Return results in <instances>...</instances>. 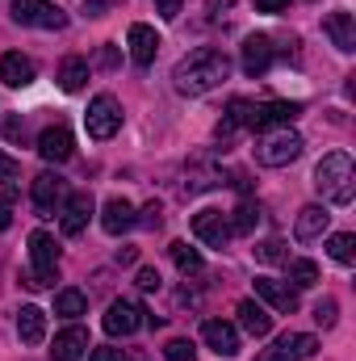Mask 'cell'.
<instances>
[{
  "label": "cell",
  "mask_w": 356,
  "mask_h": 361,
  "mask_svg": "<svg viewBox=\"0 0 356 361\" xmlns=\"http://www.w3.org/2000/svg\"><path fill=\"white\" fill-rule=\"evenodd\" d=\"M256 223H260V206H256L252 197H243V202L235 206V214H231V235H252Z\"/></svg>",
  "instance_id": "27"
},
{
  "label": "cell",
  "mask_w": 356,
  "mask_h": 361,
  "mask_svg": "<svg viewBox=\"0 0 356 361\" xmlns=\"http://www.w3.org/2000/svg\"><path fill=\"white\" fill-rule=\"evenodd\" d=\"M276 349H281L285 361H306V357L319 353V341H314V336H302V332H289V336L276 341Z\"/></svg>",
  "instance_id": "24"
},
{
  "label": "cell",
  "mask_w": 356,
  "mask_h": 361,
  "mask_svg": "<svg viewBox=\"0 0 356 361\" xmlns=\"http://www.w3.org/2000/svg\"><path fill=\"white\" fill-rule=\"evenodd\" d=\"M268 63H272V38L252 34V38L243 42V72H248V76H265Z\"/></svg>",
  "instance_id": "21"
},
{
  "label": "cell",
  "mask_w": 356,
  "mask_h": 361,
  "mask_svg": "<svg viewBox=\"0 0 356 361\" xmlns=\"http://www.w3.org/2000/svg\"><path fill=\"white\" fill-rule=\"evenodd\" d=\"M168 252H172V265H177V269L184 273V277H197V273L205 269V261H201V252H197V248H189L184 240H177V244H172Z\"/></svg>",
  "instance_id": "29"
},
{
  "label": "cell",
  "mask_w": 356,
  "mask_h": 361,
  "mask_svg": "<svg viewBox=\"0 0 356 361\" xmlns=\"http://www.w3.org/2000/svg\"><path fill=\"white\" fill-rule=\"evenodd\" d=\"M293 118H302V101H268V105H252L248 126H252L256 135H268V130L289 126Z\"/></svg>",
  "instance_id": "7"
},
{
  "label": "cell",
  "mask_w": 356,
  "mask_h": 361,
  "mask_svg": "<svg viewBox=\"0 0 356 361\" xmlns=\"http://www.w3.org/2000/svg\"><path fill=\"white\" fill-rule=\"evenodd\" d=\"M89 361H122V349H89Z\"/></svg>",
  "instance_id": "40"
},
{
  "label": "cell",
  "mask_w": 356,
  "mask_h": 361,
  "mask_svg": "<svg viewBox=\"0 0 356 361\" xmlns=\"http://www.w3.org/2000/svg\"><path fill=\"white\" fill-rule=\"evenodd\" d=\"M336 315H340L336 298H323V302L314 307V324H319V328H331V324H336Z\"/></svg>",
  "instance_id": "35"
},
{
  "label": "cell",
  "mask_w": 356,
  "mask_h": 361,
  "mask_svg": "<svg viewBox=\"0 0 356 361\" xmlns=\"http://www.w3.org/2000/svg\"><path fill=\"white\" fill-rule=\"evenodd\" d=\"M89 349H92V345H89V332L72 324V328H63V332L55 336V345H51V361H80Z\"/></svg>",
  "instance_id": "16"
},
{
  "label": "cell",
  "mask_w": 356,
  "mask_h": 361,
  "mask_svg": "<svg viewBox=\"0 0 356 361\" xmlns=\"http://www.w3.org/2000/svg\"><path fill=\"white\" fill-rule=\"evenodd\" d=\"M84 126H89L92 139H113L122 130V105L109 97V92H96L89 101V114H84Z\"/></svg>",
  "instance_id": "6"
},
{
  "label": "cell",
  "mask_w": 356,
  "mask_h": 361,
  "mask_svg": "<svg viewBox=\"0 0 356 361\" xmlns=\"http://www.w3.org/2000/svg\"><path fill=\"white\" fill-rule=\"evenodd\" d=\"M101 63H105V68H113V63H117V51H113V47H105V51H101Z\"/></svg>",
  "instance_id": "44"
},
{
  "label": "cell",
  "mask_w": 356,
  "mask_h": 361,
  "mask_svg": "<svg viewBox=\"0 0 356 361\" xmlns=\"http://www.w3.org/2000/svg\"><path fill=\"white\" fill-rule=\"evenodd\" d=\"M256 261H265V265H281V261H289V252H285L281 240H265V244H256Z\"/></svg>",
  "instance_id": "32"
},
{
  "label": "cell",
  "mask_w": 356,
  "mask_h": 361,
  "mask_svg": "<svg viewBox=\"0 0 356 361\" xmlns=\"http://www.w3.org/2000/svg\"><path fill=\"white\" fill-rule=\"evenodd\" d=\"M0 80H4L8 89H25V85H34V59L21 55V51L0 55Z\"/></svg>",
  "instance_id": "19"
},
{
  "label": "cell",
  "mask_w": 356,
  "mask_h": 361,
  "mask_svg": "<svg viewBox=\"0 0 356 361\" xmlns=\"http://www.w3.org/2000/svg\"><path fill=\"white\" fill-rule=\"evenodd\" d=\"M327 223H331V210L327 206H319V202H310V206H302L298 210V223H293V235L306 244V240H319L323 231H327Z\"/></svg>",
  "instance_id": "17"
},
{
  "label": "cell",
  "mask_w": 356,
  "mask_h": 361,
  "mask_svg": "<svg viewBox=\"0 0 356 361\" xmlns=\"http://www.w3.org/2000/svg\"><path fill=\"white\" fill-rule=\"evenodd\" d=\"M72 152H76V139H72L68 126H46V130L38 135V156H42V160L63 164V160H72Z\"/></svg>",
  "instance_id": "12"
},
{
  "label": "cell",
  "mask_w": 356,
  "mask_h": 361,
  "mask_svg": "<svg viewBox=\"0 0 356 361\" xmlns=\"http://www.w3.org/2000/svg\"><path fill=\"white\" fill-rule=\"evenodd\" d=\"M256 361H285V357H281V349L272 345V349H265V353H260V357H256Z\"/></svg>",
  "instance_id": "45"
},
{
  "label": "cell",
  "mask_w": 356,
  "mask_h": 361,
  "mask_svg": "<svg viewBox=\"0 0 356 361\" xmlns=\"http://www.w3.org/2000/svg\"><path fill=\"white\" fill-rule=\"evenodd\" d=\"M55 281H59V244L51 231H34L30 235V269L21 273V286L46 290Z\"/></svg>",
  "instance_id": "3"
},
{
  "label": "cell",
  "mask_w": 356,
  "mask_h": 361,
  "mask_svg": "<svg viewBox=\"0 0 356 361\" xmlns=\"http://www.w3.org/2000/svg\"><path fill=\"white\" fill-rule=\"evenodd\" d=\"M134 206L126 202V197H109L105 202V210H101V227L109 231V235H122V231H130L134 227Z\"/></svg>",
  "instance_id": "20"
},
{
  "label": "cell",
  "mask_w": 356,
  "mask_h": 361,
  "mask_svg": "<svg viewBox=\"0 0 356 361\" xmlns=\"http://www.w3.org/2000/svg\"><path fill=\"white\" fill-rule=\"evenodd\" d=\"M289 0H256V13H285Z\"/></svg>",
  "instance_id": "41"
},
{
  "label": "cell",
  "mask_w": 356,
  "mask_h": 361,
  "mask_svg": "<svg viewBox=\"0 0 356 361\" xmlns=\"http://www.w3.org/2000/svg\"><path fill=\"white\" fill-rule=\"evenodd\" d=\"M302 135L298 130H289V126H281V130H268L265 139H260V147H256V160L265 164V169H285V164H293L298 156H302Z\"/></svg>",
  "instance_id": "4"
},
{
  "label": "cell",
  "mask_w": 356,
  "mask_h": 361,
  "mask_svg": "<svg viewBox=\"0 0 356 361\" xmlns=\"http://www.w3.org/2000/svg\"><path fill=\"white\" fill-rule=\"evenodd\" d=\"M143 324H147V311H143L134 298H117V302H109V311H105V332H109V336H134Z\"/></svg>",
  "instance_id": "8"
},
{
  "label": "cell",
  "mask_w": 356,
  "mask_h": 361,
  "mask_svg": "<svg viewBox=\"0 0 356 361\" xmlns=\"http://www.w3.org/2000/svg\"><path fill=\"white\" fill-rule=\"evenodd\" d=\"M323 34L331 38V47H336V51H344V55H352V51H356V21H352V13H344V8L327 13V17H323Z\"/></svg>",
  "instance_id": "14"
},
{
  "label": "cell",
  "mask_w": 356,
  "mask_h": 361,
  "mask_svg": "<svg viewBox=\"0 0 356 361\" xmlns=\"http://www.w3.org/2000/svg\"><path fill=\"white\" fill-rule=\"evenodd\" d=\"M17 173H21V164H17L13 156H4V152H0V180H13Z\"/></svg>",
  "instance_id": "38"
},
{
  "label": "cell",
  "mask_w": 356,
  "mask_h": 361,
  "mask_svg": "<svg viewBox=\"0 0 356 361\" xmlns=\"http://www.w3.org/2000/svg\"><path fill=\"white\" fill-rule=\"evenodd\" d=\"M227 76H231V59L222 51H214V47H201V51L184 55L177 68H172V85L184 97H201V92L218 89Z\"/></svg>",
  "instance_id": "1"
},
{
  "label": "cell",
  "mask_w": 356,
  "mask_h": 361,
  "mask_svg": "<svg viewBox=\"0 0 356 361\" xmlns=\"http://www.w3.org/2000/svg\"><path fill=\"white\" fill-rule=\"evenodd\" d=\"M13 21L17 25H34V30H63L68 13L51 0H13Z\"/></svg>",
  "instance_id": "5"
},
{
  "label": "cell",
  "mask_w": 356,
  "mask_h": 361,
  "mask_svg": "<svg viewBox=\"0 0 356 361\" xmlns=\"http://www.w3.org/2000/svg\"><path fill=\"white\" fill-rule=\"evenodd\" d=\"M256 298H265L272 311H298V290L276 277H256Z\"/></svg>",
  "instance_id": "18"
},
{
  "label": "cell",
  "mask_w": 356,
  "mask_h": 361,
  "mask_svg": "<svg viewBox=\"0 0 356 361\" xmlns=\"http://www.w3.org/2000/svg\"><path fill=\"white\" fill-rule=\"evenodd\" d=\"M327 252H331V261H336V265H352V261H356V235H352V231L331 235V240H327Z\"/></svg>",
  "instance_id": "30"
},
{
  "label": "cell",
  "mask_w": 356,
  "mask_h": 361,
  "mask_svg": "<svg viewBox=\"0 0 356 361\" xmlns=\"http://www.w3.org/2000/svg\"><path fill=\"white\" fill-rule=\"evenodd\" d=\"M55 315H63V319H80V315H89V298H84V290H59V294H55Z\"/></svg>",
  "instance_id": "28"
},
{
  "label": "cell",
  "mask_w": 356,
  "mask_h": 361,
  "mask_svg": "<svg viewBox=\"0 0 356 361\" xmlns=\"http://www.w3.org/2000/svg\"><path fill=\"white\" fill-rule=\"evenodd\" d=\"M109 8H113V0H84V13L89 17H105Z\"/></svg>",
  "instance_id": "39"
},
{
  "label": "cell",
  "mask_w": 356,
  "mask_h": 361,
  "mask_svg": "<svg viewBox=\"0 0 356 361\" xmlns=\"http://www.w3.org/2000/svg\"><path fill=\"white\" fill-rule=\"evenodd\" d=\"M201 341H205L218 357H235V353H239V332H235V324H227V319H205V324H201Z\"/></svg>",
  "instance_id": "13"
},
{
  "label": "cell",
  "mask_w": 356,
  "mask_h": 361,
  "mask_svg": "<svg viewBox=\"0 0 356 361\" xmlns=\"http://www.w3.org/2000/svg\"><path fill=\"white\" fill-rule=\"evenodd\" d=\"M289 281H293V290H310L319 281V265L314 261H289Z\"/></svg>",
  "instance_id": "31"
},
{
  "label": "cell",
  "mask_w": 356,
  "mask_h": 361,
  "mask_svg": "<svg viewBox=\"0 0 356 361\" xmlns=\"http://www.w3.org/2000/svg\"><path fill=\"white\" fill-rule=\"evenodd\" d=\"M17 336L25 341V345H42L46 341V311L42 307H21L17 311Z\"/></svg>",
  "instance_id": "22"
},
{
  "label": "cell",
  "mask_w": 356,
  "mask_h": 361,
  "mask_svg": "<svg viewBox=\"0 0 356 361\" xmlns=\"http://www.w3.org/2000/svg\"><path fill=\"white\" fill-rule=\"evenodd\" d=\"M92 210H96V206H92V193H72V197L63 202V235H68V240L84 235Z\"/></svg>",
  "instance_id": "15"
},
{
  "label": "cell",
  "mask_w": 356,
  "mask_h": 361,
  "mask_svg": "<svg viewBox=\"0 0 356 361\" xmlns=\"http://www.w3.org/2000/svg\"><path fill=\"white\" fill-rule=\"evenodd\" d=\"M164 357H168V361H197V349H193V341L177 336V341H168V345H164Z\"/></svg>",
  "instance_id": "33"
},
{
  "label": "cell",
  "mask_w": 356,
  "mask_h": 361,
  "mask_svg": "<svg viewBox=\"0 0 356 361\" xmlns=\"http://www.w3.org/2000/svg\"><path fill=\"white\" fill-rule=\"evenodd\" d=\"M155 13H160L164 21H177L180 17V0H155Z\"/></svg>",
  "instance_id": "37"
},
{
  "label": "cell",
  "mask_w": 356,
  "mask_h": 361,
  "mask_svg": "<svg viewBox=\"0 0 356 361\" xmlns=\"http://www.w3.org/2000/svg\"><path fill=\"white\" fill-rule=\"evenodd\" d=\"M248 118H252V105L243 101V97H235L231 105H227V114H222V122H218V139H231L239 126H248Z\"/></svg>",
  "instance_id": "26"
},
{
  "label": "cell",
  "mask_w": 356,
  "mask_h": 361,
  "mask_svg": "<svg viewBox=\"0 0 356 361\" xmlns=\"http://www.w3.org/2000/svg\"><path fill=\"white\" fill-rule=\"evenodd\" d=\"M8 223H13V206L0 202V231H8Z\"/></svg>",
  "instance_id": "43"
},
{
  "label": "cell",
  "mask_w": 356,
  "mask_h": 361,
  "mask_svg": "<svg viewBox=\"0 0 356 361\" xmlns=\"http://www.w3.org/2000/svg\"><path fill=\"white\" fill-rule=\"evenodd\" d=\"M160 281H164V277H160V269H151V265H143V269L134 273V286H139L143 294H155V290H160Z\"/></svg>",
  "instance_id": "34"
},
{
  "label": "cell",
  "mask_w": 356,
  "mask_h": 361,
  "mask_svg": "<svg viewBox=\"0 0 356 361\" xmlns=\"http://www.w3.org/2000/svg\"><path fill=\"white\" fill-rule=\"evenodd\" d=\"M134 257H139V248H130V244H122V248H117V265H130Z\"/></svg>",
  "instance_id": "42"
},
{
  "label": "cell",
  "mask_w": 356,
  "mask_h": 361,
  "mask_svg": "<svg viewBox=\"0 0 356 361\" xmlns=\"http://www.w3.org/2000/svg\"><path fill=\"white\" fill-rule=\"evenodd\" d=\"M30 197H34V210L38 214H55L68 202V185H63V177H55V173H38L34 185H30Z\"/></svg>",
  "instance_id": "10"
},
{
  "label": "cell",
  "mask_w": 356,
  "mask_h": 361,
  "mask_svg": "<svg viewBox=\"0 0 356 361\" xmlns=\"http://www.w3.org/2000/svg\"><path fill=\"white\" fill-rule=\"evenodd\" d=\"M134 223H143V227H160V223H164V210H160V202H151V206H147V210H143Z\"/></svg>",
  "instance_id": "36"
},
{
  "label": "cell",
  "mask_w": 356,
  "mask_h": 361,
  "mask_svg": "<svg viewBox=\"0 0 356 361\" xmlns=\"http://www.w3.org/2000/svg\"><path fill=\"white\" fill-rule=\"evenodd\" d=\"M193 235L210 248H227L231 244V219L222 210H197L193 214Z\"/></svg>",
  "instance_id": "9"
},
{
  "label": "cell",
  "mask_w": 356,
  "mask_h": 361,
  "mask_svg": "<svg viewBox=\"0 0 356 361\" xmlns=\"http://www.w3.org/2000/svg\"><path fill=\"white\" fill-rule=\"evenodd\" d=\"M239 324H243V332H252V336H268V332H272V315H268L265 302H256V298H243V302H239Z\"/></svg>",
  "instance_id": "23"
},
{
  "label": "cell",
  "mask_w": 356,
  "mask_h": 361,
  "mask_svg": "<svg viewBox=\"0 0 356 361\" xmlns=\"http://www.w3.org/2000/svg\"><path fill=\"white\" fill-rule=\"evenodd\" d=\"M126 47H130V59H134L139 68H151L164 42H160V34H155L151 25H143V21H134V25H130V34H126Z\"/></svg>",
  "instance_id": "11"
},
{
  "label": "cell",
  "mask_w": 356,
  "mask_h": 361,
  "mask_svg": "<svg viewBox=\"0 0 356 361\" xmlns=\"http://www.w3.org/2000/svg\"><path fill=\"white\" fill-rule=\"evenodd\" d=\"M84 80H89V59L72 55V59L59 63V89L63 92H80L84 89Z\"/></svg>",
  "instance_id": "25"
},
{
  "label": "cell",
  "mask_w": 356,
  "mask_h": 361,
  "mask_svg": "<svg viewBox=\"0 0 356 361\" xmlns=\"http://www.w3.org/2000/svg\"><path fill=\"white\" fill-rule=\"evenodd\" d=\"M352 180H356V169H352V156L348 152H327L319 160V169H314V189L323 197H331L336 206H348L352 202V189H356Z\"/></svg>",
  "instance_id": "2"
}]
</instances>
